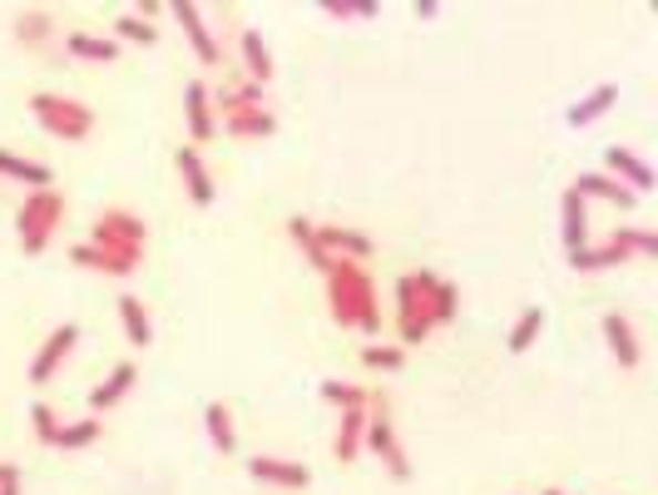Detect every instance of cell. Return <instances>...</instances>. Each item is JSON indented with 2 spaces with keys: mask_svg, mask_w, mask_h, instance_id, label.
<instances>
[{
  "mask_svg": "<svg viewBox=\"0 0 658 495\" xmlns=\"http://www.w3.org/2000/svg\"><path fill=\"white\" fill-rule=\"evenodd\" d=\"M144 248H148V224L134 208H104L90 228V244H74L70 258L90 272L104 278H130L144 268Z\"/></svg>",
  "mask_w": 658,
  "mask_h": 495,
  "instance_id": "6da1fadb",
  "label": "cell"
},
{
  "mask_svg": "<svg viewBox=\"0 0 658 495\" xmlns=\"http://www.w3.org/2000/svg\"><path fill=\"white\" fill-rule=\"evenodd\" d=\"M322 278H327V308H332L337 328H357V332L377 337L381 332V298H377V282H371L367 262L332 258Z\"/></svg>",
  "mask_w": 658,
  "mask_h": 495,
  "instance_id": "7a4b0ae2",
  "label": "cell"
},
{
  "mask_svg": "<svg viewBox=\"0 0 658 495\" xmlns=\"http://www.w3.org/2000/svg\"><path fill=\"white\" fill-rule=\"evenodd\" d=\"M60 224H65V194H60V188H35V194H25V204L16 208V244H20V252L40 258V252L50 248V238H55Z\"/></svg>",
  "mask_w": 658,
  "mask_h": 495,
  "instance_id": "3957f363",
  "label": "cell"
},
{
  "mask_svg": "<svg viewBox=\"0 0 658 495\" xmlns=\"http://www.w3.org/2000/svg\"><path fill=\"white\" fill-rule=\"evenodd\" d=\"M431 288H436V272L417 268L407 278H397V337L401 347H421L436 322H431Z\"/></svg>",
  "mask_w": 658,
  "mask_h": 495,
  "instance_id": "277c9868",
  "label": "cell"
},
{
  "mask_svg": "<svg viewBox=\"0 0 658 495\" xmlns=\"http://www.w3.org/2000/svg\"><path fill=\"white\" fill-rule=\"evenodd\" d=\"M30 114H35L40 130L65 140V144H84L94 134V110L80 100H70V94H50V90L30 94Z\"/></svg>",
  "mask_w": 658,
  "mask_h": 495,
  "instance_id": "5b68a950",
  "label": "cell"
},
{
  "mask_svg": "<svg viewBox=\"0 0 658 495\" xmlns=\"http://www.w3.org/2000/svg\"><path fill=\"white\" fill-rule=\"evenodd\" d=\"M362 451H377L391 481H411V456H407V446L397 441V426H391V416H387V396H377V392H371V406H367Z\"/></svg>",
  "mask_w": 658,
  "mask_h": 495,
  "instance_id": "8992f818",
  "label": "cell"
},
{
  "mask_svg": "<svg viewBox=\"0 0 658 495\" xmlns=\"http://www.w3.org/2000/svg\"><path fill=\"white\" fill-rule=\"evenodd\" d=\"M599 332H604V347H609V357L624 367V372H639L644 367V342H639V328H634L624 312H604V322H599Z\"/></svg>",
  "mask_w": 658,
  "mask_h": 495,
  "instance_id": "52a82bcc",
  "label": "cell"
},
{
  "mask_svg": "<svg viewBox=\"0 0 658 495\" xmlns=\"http://www.w3.org/2000/svg\"><path fill=\"white\" fill-rule=\"evenodd\" d=\"M74 342H80V322H60L55 332L40 342V352H35V362H30V386H45L50 377L65 367V357L74 352Z\"/></svg>",
  "mask_w": 658,
  "mask_h": 495,
  "instance_id": "ba28073f",
  "label": "cell"
},
{
  "mask_svg": "<svg viewBox=\"0 0 658 495\" xmlns=\"http://www.w3.org/2000/svg\"><path fill=\"white\" fill-rule=\"evenodd\" d=\"M10 35H16V45H25V50H50L60 40V20H55V10H50V6L16 10Z\"/></svg>",
  "mask_w": 658,
  "mask_h": 495,
  "instance_id": "9c48e42d",
  "label": "cell"
},
{
  "mask_svg": "<svg viewBox=\"0 0 658 495\" xmlns=\"http://www.w3.org/2000/svg\"><path fill=\"white\" fill-rule=\"evenodd\" d=\"M168 10H174V20L184 25V40L194 45L198 65H208V70L223 65V45H218V35H214V30H208L204 10H198V6H184V0H178V6H168Z\"/></svg>",
  "mask_w": 658,
  "mask_h": 495,
  "instance_id": "30bf717a",
  "label": "cell"
},
{
  "mask_svg": "<svg viewBox=\"0 0 658 495\" xmlns=\"http://www.w3.org/2000/svg\"><path fill=\"white\" fill-rule=\"evenodd\" d=\"M184 124H188V144H194V149L218 134V114H214V100H208L204 80H188V90H184Z\"/></svg>",
  "mask_w": 658,
  "mask_h": 495,
  "instance_id": "8fae6325",
  "label": "cell"
},
{
  "mask_svg": "<svg viewBox=\"0 0 658 495\" xmlns=\"http://www.w3.org/2000/svg\"><path fill=\"white\" fill-rule=\"evenodd\" d=\"M604 174L609 178H619L624 188H629V194H649L654 188V168L639 159V154L629 149V144H609V149H604Z\"/></svg>",
  "mask_w": 658,
  "mask_h": 495,
  "instance_id": "7c38bea8",
  "label": "cell"
},
{
  "mask_svg": "<svg viewBox=\"0 0 658 495\" xmlns=\"http://www.w3.org/2000/svg\"><path fill=\"white\" fill-rule=\"evenodd\" d=\"M248 476L258 481V486H278V491H307L312 486V471H307L302 461H282V456H253Z\"/></svg>",
  "mask_w": 658,
  "mask_h": 495,
  "instance_id": "4fadbf2b",
  "label": "cell"
},
{
  "mask_svg": "<svg viewBox=\"0 0 658 495\" xmlns=\"http://www.w3.org/2000/svg\"><path fill=\"white\" fill-rule=\"evenodd\" d=\"M174 164H178V174H184L188 204H194V208H214V198H218V184H214V174H208L204 154H198L194 144H184V149L174 154Z\"/></svg>",
  "mask_w": 658,
  "mask_h": 495,
  "instance_id": "5bb4252c",
  "label": "cell"
},
{
  "mask_svg": "<svg viewBox=\"0 0 658 495\" xmlns=\"http://www.w3.org/2000/svg\"><path fill=\"white\" fill-rule=\"evenodd\" d=\"M317 248L332 252V258H352V262H367L377 244L362 228H347V224H317Z\"/></svg>",
  "mask_w": 658,
  "mask_h": 495,
  "instance_id": "9a60e30c",
  "label": "cell"
},
{
  "mask_svg": "<svg viewBox=\"0 0 658 495\" xmlns=\"http://www.w3.org/2000/svg\"><path fill=\"white\" fill-rule=\"evenodd\" d=\"M569 188H575V194L585 198V204H589V198H599V204L619 208V214H634V208H639V194H629V188H624L619 178H609L604 168H599V174H579Z\"/></svg>",
  "mask_w": 658,
  "mask_h": 495,
  "instance_id": "2e32d148",
  "label": "cell"
},
{
  "mask_svg": "<svg viewBox=\"0 0 658 495\" xmlns=\"http://www.w3.org/2000/svg\"><path fill=\"white\" fill-rule=\"evenodd\" d=\"M614 104H619V84H594L589 94H579V100L565 110V124L569 130H589V124H599Z\"/></svg>",
  "mask_w": 658,
  "mask_h": 495,
  "instance_id": "e0dca14e",
  "label": "cell"
},
{
  "mask_svg": "<svg viewBox=\"0 0 658 495\" xmlns=\"http://www.w3.org/2000/svg\"><path fill=\"white\" fill-rule=\"evenodd\" d=\"M218 130L228 134V140H243V144H253V140H273L278 134V114L263 104V110H243V114H228V120H218Z\"/></svg>",
  "mask_w": 658,
  "mask_h": 495,
  "instance_id": "ac0fdd59",
  "label": "cell"
},
{
  "mask_svg": "<svg viewBox=\"0 0 658 495\" xmlns=\"http://www.w3.org/2000/svg\"><path fill=\"white\" fill-rule=\"evenodd\" d=\"M559 238H565V252L589 244V204L575 188H565V198H559Z\"/></svg>",
  "mask_w": 658,
  "mask_h": 495,
  "instance_id": "d6986e66",
  "label": "cell"
},
{
  "mask_svg": "<svg viewBox=\"0 0 658 495\" xmlns=\"http://www.w3.org/2000/svg\"><path fill=\"white\" fill-rule=\"evenodd\" d=\"M208 100H214L218 120H228V114H243V110H263V84H253V80L218 84V90H208Z\"/></svg>",
  "mask_w": 658,
  "mask_h": 495,
  "instance_id": "ffe728a7",
  "label": "cell"
},
{
  "mask_svg": "<svg viewBox=\"0 0 658 495\" xmlns=\"http://www.w3.org/2000/svg\"><path fill=\"white\" fill-rule=\"evenodd\" d=\"M0 178L30 184V188H50L55 184V168L40 164V159H25V154H16V149H0Z\"/></svg>",
  "mask_w": 658,
  "mask_h": 495,
  "instance_id": "44dd1931",
  "label": "cell"
},
{
  "mask_svg": "<svg viewBox=\"0 0 658 495\" xmlns=\"http://www.w3.org/2000/svg\"><path fill=\"white\" fill-rule=\"evenodd\" d=\"M134 382H140V367H134V362H120V367H114V372L90 392V412H110V406H120L124 396H130Z\"/></svg>",
  "mask_w": 658,
  "mask_h": 495,
  "instance_id": "7402d4cb",
  "label": "cell"
},
{
  "mask_svg": "<svg viewBox=\"0 0 658 495\" xmlns=\"http://www.w3.org/2000/svg\"><path fill=\"white\" fill-rule=\"evenodd\" d=\"M65 55L90 60V65H114V60H120V45H114V35H90V30H70V35H65Z\"/></svg>",
  "mask_w": 658,
  "mask_h": 495,
  "instance_id": "603a6c76",
  "label": "cell"
},
{
  "mask_svg": "<svg viewBox=\"0 0 658 495\" xmlns=\"http://www.w3.org/2000/svg\"><path fill=\"white\" fill-rule=\"evenodd\" d=\"M362 436H367V406L342 412V426H337V441H332L337 466H352V461L362 456Z\"/></svg>",
  "mask_w": 658,
  "mask_h": 495,
  "instance_id": "cb8c5ba5",
  "label": "cell"
},
{
  "mask_svg": "<svg viewBox=\"0 0 658 495\" xmlns=\"http://www.w3.org/2000/svg\"><path fill=\"white\" fill-rule=\"evenodd\" d=\"M238 50H243V70H248V80L268 90V84H273V50L263 45V30H243Z\"/></svg>",
  "mask_w": 658,
  "mask_h": 495,
  "instance_id": "d4e9b609",
  "label": "cell"
},
{
  "mask_svg": "<svg viewBox=\"0 0 658 495\" xmlns=\"http://www.w3.org/2000/svg\"><path fill=\"white\" fill-rule=\"evenodd\" d=\"M565 258L575 272H609V268H624V262H629L614 244H585V248L565 252Z\"/></svg>",
  "mask_w": 658,
  "mask_h": 495,
  "instance_id": "484cf974",
  "label": "cell"
},
{
  "mask_svg": "<svg viewBox=\"0 0 658 495\" xmlns=\"http://www.w3.org/2000/svg\"><path fill=\"white\" fill-rule=\"evenodd\" d=\"M609 244L624 252V258H658V234L654 228H639V224H624L609 234Z\"/></svg>",
  "mask_w": 658,
  "mask_h": 495,
  "instance_id": "4316f807",
  "label": "cell"
},
{
  "mask_svg": "<svg viewBox=\"0 0 658 495\" xmlns=\"http://www.w3.org/2000/svg\"><path fill=\"white\" fill-rule=\"evenodd\" d=\"M114 308H120V322H124V337H130L134 347H148L154 342V322H148V312H144V302L134 298V292H124L120 302H114Z\"/></svg>",
  "mask_w": 658,
  "mask_h": 495,
  "instance_id": "83f0119b",
  "label": "cell"
},
{
  "mask_svg": "<svg viewBox=\"0 0 658 495\" xmlns=\"http://www.w3.org/2000/svg\"><path fill=\"white\" fill-rule=\"evenodd\" d=\"M114 45H158V25L140 10H124L114 20Z\"/></svg>",
  "mask_w": 658,
  "mask_h": 495,
  "instance_id": "f1b7e54d",
  "label": "cell"
},
{
  "mask_svg": "<svg viewBox=\"0 0 658 495\" xmlns=\"http://www.w3.org/2000/svg\"><path fill=\"white\" fill-rule=\"evenodd\" d=\"M539 332H545V308H525V312H520V322L511 328V337H505V352L525 357L530 347L539 342Z\"/></svg>",
  "mask_w": 658,
  "mask_h": 495,
  "instance_id": "f546056e",
  "label": "cell"
},
{
  "mask_svg": "<svg viewBox=\"0 0 658 495\" xmlns=\"http://www.w3.org/2000/svg\"><path fill=\"white\" fill-rule=\"evenodd\" d=\"M317 392H322V402H332L337 412H357V406H371V392H367V386L342 382V377H327Z\"/></svg>",
  "mask_w": 658,
  "mask_h": 495,
  "instance_id": "4dcf8cb0",
  "label": "cell"
},
{
  "mask_svg": "<svg viewBox=\"0 0 658 495\" xmlns=\"http://www.w3.org/2000/svg\"><path fill=\"white\" fill-rule=\"evenodd\" d=\"M204 426H208V441H214L223 456H228V451L238 446V431H233V412H228L223 402H208V406H204Z\"/></svg>",
  "mask_w": 658,
  "mask_h": 495,
  "instance_id": "1f68e13d",
  "label": "cell"
},
{
  "mask_svg": "<svg viewBox=\"0 0 658 495\" xmlns=\"http://www.w3.org/2000/svg\"><path fill=\"white\" fill-rule=\"evenodd\" d=\"M455 318H461V288L436 278V288H431V322H436V328H451Z\"/></svg>",
  "mask_w": 658,
  "mask_h": 495,
  "instance_id": "d6a6232c",
  "label": "cell"
},
{
  "mask_svg": "<svg viewBox=\"0 0 658 495\" xmlns=\"http://www.w3.org/2000/svg\"><path fill=\"white\" fill-rule=\"evenodd\" d=\"M100 416H84V421H70V426H60V441L55 446L60 451H84V446H94L100 441Z\"/></svg>",
  "mask_w": 658,
  "mask_h": 495,
  "instance_id": "836d02e7",
  "label": "cell"
},
{
  "mask_svg": "<svg viewBox=\"0 0 658 495\" xmlns=\"http://www.w3.org/2000/svg\"><path fill=\"white\" fill-rule=\"evenodd\" d=\"M322 10L332 20H377L381 16L377 0H322Z\"/></svg>",
  "mask_w": 658,
  "mask_h": 495,
  "instance_id": "e575fe53",
  "label": "cell"
},
{
  "mask_svg": "<svg viewBox=\"0 0 658 495\" xmlns=\"http://www.w3.org/2000/svg\"><path fill=\"white\" fill-rule=\"evenodd\" d=\"M362 362L371 367V372H401L407 367V347H362Z\"/></svg>",
  "mask_w": 658,
  "mask_h": 495,
  "instance_id": "d590c367",
  "label": "cell"
},
{
  "mask_svg": "<svg viewBox=\"0 0 658 495\" xmlns=\"http://www.w3.org/2000/svg\"><path fill=\"white\" fill-rule=\"evenodd\" d=\"M30 421H35V436L45 441V446H55V441H60V416H55V406L35 402V406H30Z\"/></svg>",
  "mask_w": 658,
  "mask_h": 495,
  "instance_id": "8d00e7d4",
  "label": "cell"
},
{
  "mask_svg": "<svg viewBox=\"0 0 658 495\" xmlns=\"http://www.w3.org/2000/svg\"><path fill=\"white\" fill-rule=\"evenodd\" d=\"M288 238H292V244L302 248V252H312V248H317V224H312V218H302V214H292V218H288Z\"/></svg>",
  "mask_w": 658,
  "mask_h": 495,
  "instance_id": "74e56055",
  "label": "cell"
},
{
  "mask_svg": "<svg viewBox=\"0 0 658 495\" xmlns=\"http://www.w3.org/2000/svg\"><path fill=\"white\" fill-rule=\"evenodd\" d=\"M411 16H417V20H436L441 6H436V0H417V6H411Z\"/></svg>",
  "mask_w": 658,
  "mask_h": 495,
  "instance_id": "f35d334b",
  "label": "cell"
},
{
  "mask_svg": "<svg viewBox=\"0 0 658 495\" xmlns=\"http://www.w3.org/2000/svg\"><path fill=\"white\" fill-rule=\"evenodd\" d=\"M10 481H20V466H10V461H0V486H10Z\"/></svg>",
  "mask_w": 658,
  "mask_h": 495,
  "instance_id": "ab89813d",
  "label": "cell"
},
{
  "mask_svg": "<svg viewBox=\"0 0 658 495\" xmlns=\"http://www.w3.org/2000/svg\"><path fill=\"white\" fill-rule=\"evenodd\" d=\"M0 495H20V481H10V486H0Z\"/></svg>",
  "mask_w": 658,
  "mask_h": 495,
  "instance_id": "60d3db41",
  "label": "cell"
},
{
  "mask_svg": "<svg viewBox=\"0 0 658 495\" xmlns=\"http://www.w3.org/2000/svg\"><path fill=\"white\" fill-rule=\"evenodd\" d=\"M539 495H565V491H559V486H549V491H539Z\"/></svg>",
  "mask_w": 658,
  "mask_h": 495,
  "instance_id": "b9f144b4",
  "label": "cell"
}]
</instances>
